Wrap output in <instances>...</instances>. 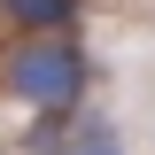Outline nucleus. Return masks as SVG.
I'll list each match as a JSON object with an SVG mask.
<instances>
[{
	"instance_id": "obj_1",
	"label": "nucleus",
	"mask_w": 155,
	"mask_h": 155,
	"mask_svg": "<svg viewBox=\"0 0 155 155\" xmlns=\"http://www.w3.org/2000/svg\"><path fill=\"white\" fill-rule=\"evenodd\" d=\"M85 78H93V62H85V47L70 31H39V39L0 47V93L23 101L31 116H78Z\"/></svg>"
},
{
	"instance_id": "obj_2",
	"label": "nucleus",
	"mask_w": 155,
	"mask_h": 155,
	"mask_svg": "<svg viewBox=\"0 0 155 155\" xmlns=\"http://www.w3.org/2000/svg\"><path fill=\"white\" fill-rule=\"evenodd\" d=\"M0 23L16 39H39V31H70L78 23V0H0Z\"/></svg>"
},
{
	"instance_id": "obj_3",
	"label": "nucleus",
	"mask_w": 155,
	"mask_h": 155,
	"mask_svg": "<svg viewBox=\"0 0 155 155\" xmlns=\"http://www.w3.org/2000/svg\"><path fill=\"white\" fill-rule=\"evenodd\" d=\"M54 155H124V132H116V124H78Z\"/></svg>"
}]
</instances>
